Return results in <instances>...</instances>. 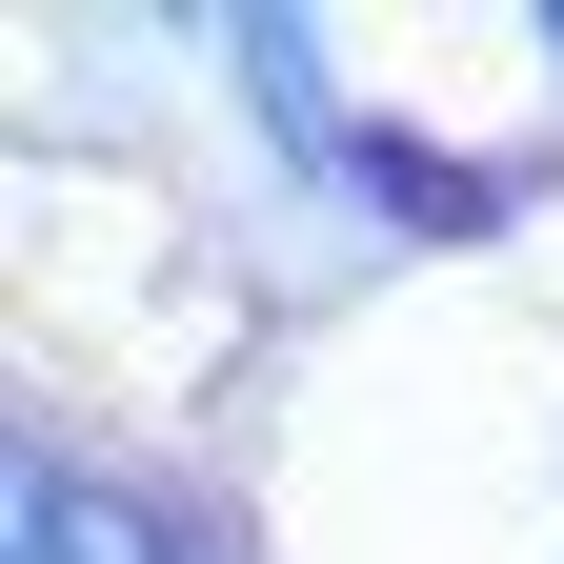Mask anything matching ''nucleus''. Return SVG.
Here are the masks:
<instances>
[{
    "label": "nucleus",
    "mask_w": 564,
    "mask_h": 564,
    "mask_svg": "<svg viewBox=\"0 0 564 564\" xmlns=\"http://www.w3.org/2000/svg\"><path fill=\"white\" fill-rule=\"evenodd\" d=\"M21 564H182V524H141L82 464H21Z\"/></svg>",
    "instance_id": "nucleus-1"
}]
</instances>
